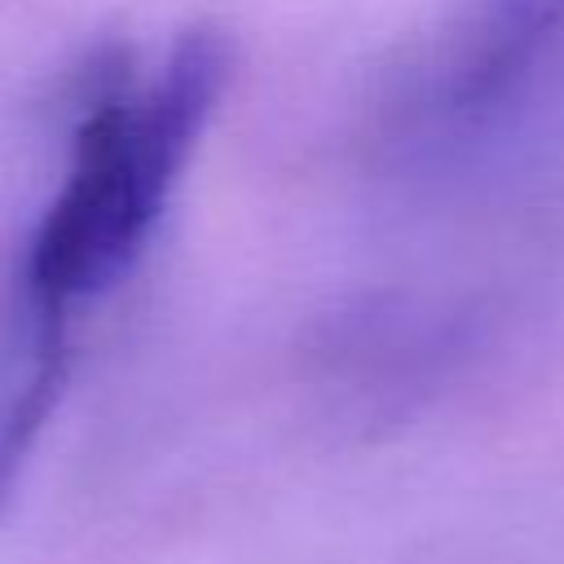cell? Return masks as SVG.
Segmentation results:
<instances>
[{"label": "cell", "mask_w": 564, "mask_h": 564, "mask_svg": "<svg viewBox=\"0 0 564 564\" xmlns=\"http://www.w3.org/2000/svg\"><path fill=\"white\" fill-rule=\"evenodd\" d=\"M229 66V40L189 26L145 84L110 79L97 93L75 123L66 176L22 247L13 291L75 317L128 278L225 97Z\"/></svg>", "instance_id": "1"}, {"label": "cell", "mask_w": 564, "mask_h": 564, "mask_svg": "<svg viewBox=\"0 0 564 564\" xmlns=\"http://www.w3.org/2000/svg\"><path fill=\"white\" fill-rule=\"evenodd\" d=\"M564 35V0H467L419 70V119L471 132L498 119Z\"/></svg>", "instance_id": "2"}, {"label": "cell", "mask_w": 564, "mask_h": 564, "mask_svg": "<svg viewBox=\"0 0 564 564\" xmlns=\"http://www.w3.org/2000/svg\"><path fill=\"white\" fill-rule=\"evenodd\" d=\"M75 366V317L13 291L0 313V511Z\"/></svg>", "instance_id": "3"}]
</instances>
